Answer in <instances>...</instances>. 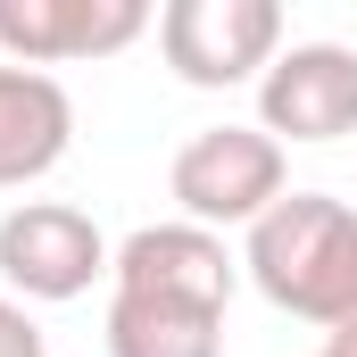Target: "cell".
<instances>
[{"label": "cell", "instance_id": "6da1fadb", "mask_svg": "<svg viewBox=\"0 0 357 357\" xmlns=\"http://www.w3.org/2000/svg\"><path fill=\"white\" fill-rule=\"evenodd\" d=\"M241 274L258 282L266 307L324 324V333H349L357 324V208L333 191H282L241 241Z\"/></svg>", "mask_w": 357, "mask_h": 357}, {"label": "cell", "instance_id": "7a4b0ae2", "mask_svg": "<svg viewBox=\"0 0 357 357\" xmlns=\"http://www.w3.org/2000/svg\"><path fill=\"white\" fill-rule=\"evenodd\" d=\"M167 191H175L183 225H208V233L241 225L250 233L274 199L291 191V150L274 142L266 125H208V133H191L175 150Z\"/></svg>", "mask_w": 357, "mask_h": 357}, {"label": "cell", "instance_id": "3957f363", "mask_svg": "<svg viewBox=\"0 0 357 357\" xmlns=\"http://www.w3.org/2000/svg\"><path fill=\"white\" fill-rule=\"evenodd\" d=\"M108 266H116L108 233L91 225L84 208H67V199H17L0 216V282L25 307H67Z\"/></svg>", "mask_w": 357, "mask_h": 357}, {"label": "cell", "instance_id": "277c9868", "mask_svg": "<svg viewBox=\"0 0 357 357\" xmlns=\"http://www.w3.org/2000/svg\"><path fill=\"white\" fill-rule=\"evenodd\" d=\"M158 50L191 91L258 84L282 59V8L274 0H167L158 8Z\"/></svg>", "mask_w": 357, "mask_h": 357}, {"label": "cell", "instance_id": "5b68a950", "mask_svg": "<svg viewBox=\"0 0 357 357\" xmlns=\"http://www.w3.org/2000/svg\"><path fill=\"white\" fill-rule=\"evenodd\" d=\"M258 125L282 150L357 133V50L349 42H291L258 75Z\"/></svg>", "mask_w": 357, "mask_h": 357}, {"label": "cell", "instance_id": "8992f818", "mask_svg": "<svg viewBox=\"0 0 357 357\" xmlns=\"http://www.w3.org/2000/svg\"><path fill=\"white\" fill-rule=\"evenodd\" d=\"M158 17L150 0H0V50L8 67H67V59H116Z\"/></svg>", "mask_w": 357, "mask_h": 357}, {"label": "cell", "instance_id": "52a82bcc", "mask_svg": "<svg viewBox=\"0 0 357 357\" xmlns=\"http://www.w3.org/2000/svg\"><path fill=\"white\" fill-rule=\"evenodd\" d=\"M108 291H150V299H191V307H233L241 291V258L225 250V233L208 225H142L116 241V266H108Z\"/></svg>", "mask_w": 357, "mask_h": 357}, {"label": "cell", "instance_id": "ba28073f", "mask_svg": "<svg viewBox=\"0 0 357 357\" xmlns=\"http://www.w3.org/2000/svg\"><path fill=\"white\" fill-rule=\"evenodd\" d=\"M75 142V100L42 67H8L0 59V191L42 183Z\"/></svg>", "mask_w": 357, "mask_h": 357}, {"label": "cell", "instance_id": "9c48e42d", "mask_svg": "<svg viewBox=\"0 0 357 357\" xmlns=\"http://www.w3.org/2000/svg\"><path fill=\"white\" fill-rule=\"evenodd\" d=\"M108 357H225V316L191 299L108 291Z\"/></svg>", "mask_w": 357, "mask_h": 357}, {"label": "cell", "instance_id": "30bf717a", "mask_svg": "<svg viewBox=\"0 0 357 357\" xmlns=\"http://www.w3.org/2000/svg\"><path fill=\"white\" fill-rule=\"evenodd\" d=\"M0 357H50L42 324H33V307H25V299H8V291H0Z\"/></svg>", "mask_w": 357, "mask_h": 357}, {"label": "cell", "instance_id": "8fae6325", "mask_svg": "<svg viewBox=\"0 0 357 357\" xmlns=\"http://www.w3.org/2000/svg\"><path fill=\"white\" fill-rule=\"evenodd\" d=\"M316 357H357V324H349V333H324V349H316Z\"/></svg>", "mask_w": 357, "mask_h": 357}]
</instances>
